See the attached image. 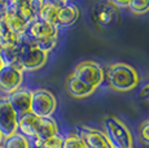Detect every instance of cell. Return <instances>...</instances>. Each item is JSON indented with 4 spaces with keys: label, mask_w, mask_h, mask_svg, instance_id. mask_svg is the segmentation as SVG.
I'll list each match as a JSON object with an SVG mask.
<instances>
[{
    "label": "cell",
    "mask_w": 149,
    "mask_h": 148,
    "mask_svg": "<svg viewBox=\"0 0 149 148\" xmlns=\"http://www.w3.org/2000/svg\"><path fill=\"white\" fill-rule=\"evenodd\" d=\"M105 74H107L109 86L121 92L134 90L140 82L139 73L136 72L135 68L123 62L110 65Z\"/></svg>",
    "instance_id": "2"
},
{
    "label": "cell",
    "mask_w": 149,
    "mask_h": 148,
    "mask_svg": "<svg viewBox=\"0 0 149 148\" xmlns=\"http://www.w3.org/2000/svg\"><path fill=\"white\" fill-rule=\"evenodd\" d=\"M62 148H87L84 140L81 135L78 134H69L64 136V142H62Z\"/></svg>",
    "instance_id": "21"
},
{
    "label": "cell",
    "mask_w": 149,
    "mask_h": 148,
    "mask_svg": "<svg viewBox=\"0 0 149 148\" xmlns=\"http://www.w3.org/2000/svg\"><path fill=\"white\" fill-rule=\"evenodd\" d=\"M8 101L12 105L13 110L16 112L17 117L26 114L30 112L31 108V91L22 89V90H17L16 92L8 95Z\"/></svg>",
    "instance_id": "10"
},
{
    "label": "cell",
    "mask_w": 149,
    "mask_h": 148,
    "mask_svg": "<svg viewBox=\"0 0 149 148\" xmlns=\"http://www.w3.org/2000/svg\"><path fill=\"white\" fill-rule=\"evenodd\" d=\"M57 108L56 98L51 91L38 89L31 91L30 112L40 118H49Z\"/></svg>",
    "instance_id": "5"
},
{
    "label": "cell",
    "mask_w": 149,
    "mask_h": 148,
    "mask_svg": "<svg viewBox=\"0 0 149 148\" xmlns=\"http://www.w3.org/2000/svg\"><path fill=\"white\" fill-rule=\"evenodd\" d=\"M5 66V64H4V61H3V59H1V56H0V70L3 69V68Z\"/></svg>",
    "instance_id": "26"
},
{
    "label": "cell",
    "mask_w": 149,
    "mask_h": 148,
    "mask_svg": "<svg viewBox=\"0 0 149 148\" xmlns=\"http://www.w3.org/2000/svg\"><path fill=\"white\" fill-rule=\"evenodd\" d=\"M17 47H18V45H17ZM17 47L1 48V51H0V56H1V59H3V61H4L5 65L19 69V65H18V50H17Z\"/></svg>",
    "instance_id": "20"
},
{
    "label": "cell",
    "mask_w": 149,
    "mask_h": 148,
    "mask_svg": "<svg viewBox=\"0 0 149 148\" xmlns=\"http://www.w3.org/2000/svg\"><path fill=\"white\" fill-rule=\"evenodd\" d=\"M17 50H18V65L22 72L38 70L47 62L48 53L39 50L35 43L25 34L19 36V43Z\"/></svg>",
    "instance_id": "3"
},
{
    "label": "cell",
    "mask_w": 149,
    "mask_h": 148,
    "mask_svg": "<svg viewBox=\"0 0 149 148\" xmlns=\"http://www.w3.org/2000/svg\"><path fill=\"white\" fill-rule=\"evenodd\" d=\"M93 20L99 26L110 27L118 20V8H116L111 1L97 3L93 7Z\"/></svg>",
    "instance_id": "9"
},
{
    "label": "cell",
    "mask_w": 149,
    "mask_h": 148,
    "mask_svg": "<svg viewBox=\"0 0 149 148\" xmlns=\"http://www.w3.org/2000/svg\"><path fill=\"white\" fill-rule=\"evenodd\" d=\"M64 1H43L39 20L45 21L48 24H52L57 26V17H58V9ZM58 27V26H57Z\"/></svg>",
    "instance_id": "15"
},
{
    "label": "cell",
    "mask_w": 149,
    "mask_h": 148,
    "mask_svg": "<svg viewBox=\"0 0 149 148\" xmlns=\"http://www.w3.org/2000/svg\"><path fill=\"white\" fill-rule=\"evenodd\" d=\"M73 75L77 77L84 84L96 90L104 81L105 72L99 62L87 60V61H82L77 65L73 72Z\"/></svg>",
    "instance_id": "6"
},
{
    "label": "cell",
    "mask_w": 149,
    "mask_h": 148,
    "mask_svg": "<svg viewBox=\"0 0 149 148\" xmlns=\"http://www.w3.org/2000/svg\"><path fill=\"white\" fill-rule=\"evenodd\" d=\"M79 17V9L77 5L71 3L64 1L58 9V17H57V26H70L75 24Z\"/></svg>",
    "instance_id": "13"
},
{
    "label": "cell",
    "mask_w": 149,
    "mask_h": 148,
    "mask_svg": "<svg viewBox=\"0 0 149 148\" xmlns=\"http://www.w3.org/2000/svg\"><path fill=\"white\" fill-rule=\"evenodd\" d=\"M64 136L61 134L51 136L47 140H30V148H62Z\"/></svg>",
    "instance_id": "19"
},
{
    "label": "cell",
    "mask_w": 149,
    "mask_h": 148,
    "mask_svg": "<svg viewBox=\"0 0 149 148\" xmlns=\"http://www.w3.org/2000/svg\"><path fill=\"white\" fill-rule=\"evenodd\" d=\"M128 9L135 15H144L149 12V0H134L128 1Z\"/></svg>",
    "instance_id": "22"
},
{
    "label": "cell",
    "mask_w": 149,
    "mask_h": 148,
    "mask_svg": "<svg viewBox=\"0 0 149 148\" xmlns=\"http://www.w3.org/2000/svg\"><path fill=\"white\" fill-rule=\"evenodd\" d=\"M25 35L30 38L39 50L49 53L58 42V27L36 18L27 25Z\"/></svg>",
    "instance_id": "1"
},
{
    "label": "cell",
    "mask_w": 149,
    "mask_h": 148,
    "mask_svg": "<svg viewBox=\"0 0 149 148\" xmlns=\"http://www.w3.org/2000/svg\"><path fill=\"white\" fill-rule=\"evenodd\" d=\"M3 139H4V136H3L1 133H0V146H1V143H3Z\"/></svg>",
    "instance_id": "27"
},
{
    "label": "cell",
    "mask_w": 149,
    "mask_h": 148,
    "mask_svg": "<svg viewBox=\"0 0 149 148\" xmlns=\"http://www.w3.org/2000/svg\"><path fill=\"white\" fill-rule=\"evenodd\" d=\"M58 134V129H57V125L54 122V119L52 118H40L38 125V129L35 133V138L33 140H47L51 136Z\"/></svg>",
    "instance_id": "16"
},
{
    "label": "cell",
    "mask_w": 149,
    "mask_h": 148,
    "mask_svg": "<svg viewBox=\"0 0 149 148\" xmlns=\"http://www.w3.org/2000/svg\"><path fill=\"white\" fill-rule=\"evenodd\" d=\"M78 131L84 140L87 148H113L104 133L88 127H78Z\"/></svg>",
    "instance_id": "11"
},
{
    "label": "cell",
    "mask_w": 149,
    "mask_h": 148,
    "mask_svg": "<svg viewBox=\"0 0 149 148\" xmlns=\"http://www.w3.org/2000/svg\"><path fill=\"white\" fill-rule=\"evenodd\" d=\"M111 4L114 5V7H121V8H128V1H118V0H116V1H111Z\"/></svg>",
    "instance_id": "25"
},
{
    "label": "cell",
    "mask_w": 149,
    "mask_h": 148,
    "mask_svg": "<svg viewBox=\"0 0 149 148\" xmlns=\"http://www.w3.org/2000/svg\"><path fill=\"white\" fill-rule=\"evenodd\" d=\"M140 139L143 140V143L149 146V119L143 122L140 126Z\"/></svg>",
    "instance_id": "23"
},
{
    "label": "cell",
    "mask_w": 149,
    "mask_h": 148,
    "mask_svg": "<svg viewBox=\"0 0 149 148\" xmlns=\"http://www.w3.org/2000/svg\"><path fill=\"white\" fill-rule=\"evenodd\" d=\"M66 87H68L69 94H70L71 96H74V98H79V99L86 98V96H90L91 94L95 92V89H92V87L84 84L82 81H79L77 77H74L73 74L68 78Z\"/></svg>",
    "instance_id": "14"
},
{
    "label": "cell",
    "mask_w": 149,
    "mask_h": 148,
    "mask_svg": "<svg viewBox=\"0 0 149 148\" xmlns=\"http://www.w3.org/2000/svg\"><path fill=\"white\" fill-rule=\"evenodd\" d=\"M7 26L9 27V30H12L13 33L18 34V35H24L25 31L27 29V24L21 20L18 16L13 15V13H5V18H4Z\"/></svg>",
    "instance_id": "18"
},
{
    "label": "cell",
    "mask_w": 149,
    "mask_h": 148,
    "mask_svg": "<svg viewBox=\"0 0 149 148\" xmlns=\"http://www.w3.org/2000/svg\"><path fill=\"white\" fill-rule=\"evenodd\" d=\"M139 96H140L141 99H149V82H148L147 84H145L144 87H143L141 90H140Z\"/></svg>",
    "instance_id": "24"
},
{
    "label": "cell",
    "mask_w": 149,
    "mask_h": 148,
    "mask_svg": "<svg viewBox=\"0 0 149 148\" xmlns=\"http://www.w3.org/2000/svg\"><path fill=\"white\" fill-rule=\"evenodd\" d=\"M18 117L13 110L8 98H0V133L4 138L17 133Z\"/></svg>",
    "instance_id": "7"
},
{
    "label": "cell",
    "mask_w": 149,
    "mask_h": 148,
    "mask_svg": "<svg viewBox=\"0 0 149 148\" xmlns=\"http://www.w3.org/2000/svg\"><path fill=\"white\" fill-rule=\"evenodd\" d=\"M40 117H36L31 112L18 117V126H17V133L22 134L25 138L29 139V142L35 138V133L38 129Z\"/></svg>",
    "instance_id": "12"
},
{
    "label": "cell",
    "mask_w": 149,
    "mask_h": 148,
    "mask_svg": "<svg viewBox=\"0 0 149 148\" xmlns=\"http://www.w3.org/2000/svg\"><path fill=\"white\" fill-rule=\"evenodd\" d=\"M105 135L113 148H132V135L122 121L116 117H108L104 122Z\"/></svg>",
    "instance_id": "4"
},
{
    "label": "cell",
    "mask_w": 149,
    "mask_h": 148,
    "mask_svg": "<svg viewBox=\"0 0 149 148\" xmlns=\"http://www.w3.org/2000/svg\"><path fill=\"white\" fill-rule=\"evenodd\" d=\"M0 148H1V147H0Z\"/></svg>",
    "instance_id": "29"
},
{
    "label": "cell",
    "mask_w": 149,
    "mask_h": 148,
    "mask_svg": "<svg viewBox=\"0 0 149 148\" xmlns=\"http://www.w3.org/2000/svg\"><path fill=\"white\" fill-rule=\"evenodd\" d=\"M22 81H24V72L17 68L5 65L0 70V90L8 95L19 90Z\"/></svg>",
    "instance_id": "8"
},
{
    "label": "cell",
    "mask_w": 149,
    "mask_h": 148,
    "mask_svg": "<svg viewBox=\"0 0 149 148\" xmlns=\"http://www.w3.org/2000/svg\"><path fill=\"white\" fill-rule=\"evenodd\" d=\"M1 148H30V142L22 134L14 133L13 135L3 139Z\"/></svg>",
    "instance_id": "17"
},
{
    "label": "cell",
    "mask_w": 149,
    "mask_h": 148,
    "mask_svg": "<svg viewBox=\"0 0 149 148\" xmlns=\"http://www.w3.org/2000/svg\"><path fill=\"white\" fill-rule=\"evenodd\" d=\"M0 51H1V47H0Z\"/></svg>",
    "instance_id": "28"
}]
</instances>
